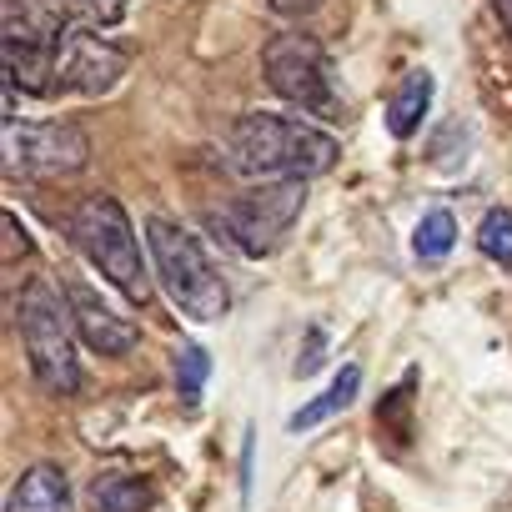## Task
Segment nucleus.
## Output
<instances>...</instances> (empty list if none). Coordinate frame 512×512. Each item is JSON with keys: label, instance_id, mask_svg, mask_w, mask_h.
<instances>
[{"label": "nucleus", "instance_id": "12", "mask_svg": "<svg viewBox=\"0 0 512 512\" xmlns=\"http://www.w3.org/2000/svg\"><path fill=\"white\" fill-rule=\"evenodd\" d=\"M427 106H432V76L427 71H412L407 81H402V91L392 96V111H387V126H392V136H417V126H422V116H427Z\"/></svg>", "mask_w": 512, "mask_h": 512}, {"label": "nucleus", "instance_id": "7", "mask_svg": "<svg viewBox=\"0 0 512 512\" xmlns=\"http://www.w3.org/2000/svg\"><path fill=\"white\" fill-rule=\"evenodd\" d=\"M302 196H307L302 181H267L256 191H241L226 211H216V231L246 256H267L297 221Z\"/></svg>", "mask_w": 512, "mask_h": 512}, {"label": "nucleus", "instance_id": "17", "mask_svg": "<svg viewBox=\"0 0 512 512\" xmlns=\"http://www.w3.org/2000/svg\"><path fill=\"white\" fill-rule=\"evenodd\" d=\"M181 357H186V362H181V367H186V397H196V382H206V352L186 347Z\"/></svg>", "mask_w": 512, "mask_h": 512}, {"label": "nucleus", "instance_id": "2", "mask_svg": "<svg viewBox=\"0 0 512 512\" xmlns=\"http://www.w3.org/2000/svg\"><path fill=\"white\" fill-rule=\"evenodd\" d=\"M16 327H21L36 382L51 397H76L86 387V367H81V337H76L66 292L51 287L46 277H31L16 297Z\"/></svg>", "mask_w": 512, "mask_h": 512}, {"label": "nucleus", "instance_id": "8", "mask_svg": "<svg viewBox=\"0 0 512 512\" xmlns=\"http://www.w3.org/2000/svg\"><path fill=\"white\" fill-rule=\"evenodd\" d=\"M126 76V51H116L96 26L71 21L56 41V91L66 96H106Z\"/></svg>", "mask_w": 512, "mask_h": 512}, {"label": "nucleus", "instance_id": "9", "mask_svg": "<svg viewBox=\"0 0 512 512\" xmlns=\"http://www.w3.org/2000/svg\"><path fill=\"white\" fill-rule=\"evenodd\" d=\"M61 292H66V307H71V322H76L81 347H91L96 357H131L136 352L141 327L121 307H111L86 277H66Z\"/></svg>", "mask_w": 512, "mask_h": 512}, {"label": "nucleus", "instance_id": "6", "mask_svg": "<svg viewBox=\"0 0 512 512\" xmlns=\"http://www.w3.org/2000/svg\"><path fill=\"white\" fill-rule=\"evenodd\" d=\"M0 151H6L11 176H31V181H61L91 161L86 131L66 126V121H16L11 116L6 136H0Z\"/></svg>", "mask_w": 512, "mask_h": 512}, {"label": "nucleus", "instance_id": "11", "mask_svg": "<svg viewBox=\"0 0 512 512\" xmlns=\"http://www.w3.org/2000/svg\"><path fill=\"white\" fill-rule=\"evenodd\" d=\"M357 392H362V367H357V362H347V367L332 377V387H327L322 397H312V402L292 417V427H297V432H312V427L332 422L337 412H347V407L357 402Z\"/></svg>", "mask_w": 512, "mask_h": 512}, {"label": "nucleus", "instance_id": "15", "mask_svg": "<svg viewBox=\"0 0 512 512\" xmlns=\"http://www.w3.org/2000/svg\"><path fill=\"white\" fill-rule=\"evenodd\" d=\"M477 246H482V256H492L497 267H512V211L492 206L482 216V226H477Z\"/></svg>", "mask_w": 512, "mask_h": 512}, {"label": "nucleus", "instance_id": "4", "mask_svg": "<svg viewBox=\"0 0 512 512\" xmlns=\"http://www.w3.org/2000/svg\"><path fill=\"white\" fill-rule=\"evenodd\" d=\"M71 241L91 256V267L126 297V302H146L151 282H146V236H136L126 206L116 196H86L71 216Z\"/></svg>", "mask_w": 512, "mask_h": 512}, {"label": "nucleus", "instance_id": "16", "mask_svg": "<svg viewBox=\"0 0 512 512\" xmlns=\"http://www.w3.org/2000/svg\"><path fill=\"white\" fill-rule=\"evenodd\" d=\"M66 11L81 21V26H116L126 16V0H66Z\"/></svg>", "mask_w": 512, "mask_h": 512}, {"label": "nucleus", "instance_id": "13", "mask_svg": "<svg viewBox=\"0 0 512 512\" xmlns=\"http://www.w3.org/2000/svg\"><path fill=\"white\" fill-rule=\"evenodd\" d=\"M91 507L96 512H146L151 507V487L131 472H106L91 487Z\"/></svg>", "mask_w": 512, "mask_h": 512}, {"label": "nucleus", "instance_id": "5", "mask_svg": "<svg viewBox=\"0 0 512 512\" xmlns=\"http://www.w3.org/2000/svg\"><path fill=\"white\" fill-rule=\"evenodd\" d=\"M262 76H267V86H272L287 106H297V111H307V116H337V111H342L337 66H332L327 46H322L317 36H307V31H282V36H272L267 51H262Z\"/></svg>", "mask_w": 512, "mask_h": 512}, {"label": "nucleus", "instance_id": "3", "mask_svg": "<svg viewBox=\"0 0 512 512\" xmlns=\"http://www.w3.org/2000/svg\"><path fill=\"white\" fill-rule=\"evenodd\" d=\"M146 256H151V272H156L161 292L181 307V317H191V322H221L231 312L226 277L216 272L206 246L186 226H176L166 216H151L146 221Z\"/></svg>", "mask_w": 512, "mask_h": 512}, {"label": "nucleus", "instance_id": "14", "mask_svg": "<svg viewBox=\"0 0 512 512\" xmlns=\"http://www.w3.org/2000/svg\"><path fill=\"white\" fill-rule=\"evenodd\" d=\"M452 241H457V221H452V211H427L422 221H417V231H412V251L417 256H427V262H437V256H447L452 251Z\"/></svg>", "mask_w": 512, "mask_h": 512}, {"label": "nucleus", "instance_id": "10", "mask_svg": "<svg viewBox=\"0 0 512 512\" xmlns=\"http://www.w3.org/2000/svg\"><path fill=\"white\" fill-rule=\"evenodd\" d=\"M6 512H76L71 507V482L56 462H36L21 472V482L6 497Z\"/></svg>", "mask_w": 512, "mask_h": 512}, {"label": "nucleus", "instance_id": "18", "mask_svg": "<svg viewBox=\"0 0 512 512\" xmlns=\"http://www.w3.org/2000/svg\"><path fill=\"white\" fill-rule=\"evenodd\" d=\"M497 6H502V16H507V21H512V0H497Z\"/></svg>", "mask_w": 512, "mask_h": 512}, {"label": "nucleus", "instance_id": "1", "mask_svg": "<svg viewBox=\"0 0 512 512\" xmlns=\"http://www.w3.org/2000/svg\"><path fill=\"white\" fill-rule=\"evenodd\" d=\"M226 151L241 176H262V181H307V176H327L342 161L332 131L282 111L241 116L226 136Z\"/></svg>", "mask_w": 512, "mask_h": 512}]
</instances>
